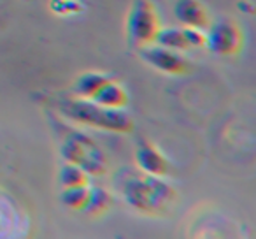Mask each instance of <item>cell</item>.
<instances>
[{"mask_svg":"<svg viewBox=\"0 0 256 239\" xmlns=\"http://www.w3.org/2000/svg\"><path fill=\"white\" fill-rule=\"evenodd\" d=\"M162 29V20L151 0H136L128 16V41L134 48L140 50L154 43Z\"/></svg>","mask_w":256,"mask_h":239,"instance_id":"obj_3","label":"cell"},{"mask_svg":"<svg viewBox=\"0 0 256 239\" xmlns=\"http://www.w3.org/2000/svg\"><path fill=\"white\" fill-rule=\"evenodd\" d=\"M136 158H137L139 167L142 169L146 174L162 178V176H167L168 171H170V165H168L167 158H165L156 148L151 146V144H148V143L142 144V146H139Z\"/></svg>","mask_w":256,"mask_h":239,"instance_id":"obj_8","label":"cell"},{"mask_svg":"<svg viewBox=\"0 0 256 239\" xmlns=\"http://www.w3.org/2000/svg\"><path fill=\"white\" fill-rule=\"evenodd\" d=\"M93 102L100 104V106H106V107H118V109H123L124 106L128 104V93L120 83L109 81L98 90V92L93 95Z\"/></svg>","mask_w":256,"mask_h":239,"instance_id":"obj_9","label":"cell"},{"mask_svg":"<svg viewBox=\"0 0 256 239\" xmlns=\"http://www.w3.org/2000/svg\"><path fill=\"white\" fill-rule=\"evenodd\" d=\"M110 206V195L102 188H90V195L86 200V206L82 207L86 214L90 216H100Z\"/></svg>","mask_w":256,"mask_h":239,"instance_id":"obj_11","label":"cell"},{"mask_svg":"<svg viewBox=\"0 0 256 239\" xmlns=\"http://www.w3.org/2000/svg\"><path fill=\"white\" fill-rule=\"evenodd\" d=\"M140 57L142 60H146L151 67L158 69L162 72H167V74H186L190 71V65L184 58L179 53H176L174 50H168L164 46H146L140 48Z\"/></svg>","mask_w":256,"mask_h":239,"instance_id":"obj_6","label":"cell"},{"mask_svg":"<svg viewBox=\"0 0 256 239\" xmlns=\"http://www.w3.org/2000/svg\"><path fill=\"white\" fill-rule=\"evenodd\" d=\"M88 195H90L88 185L67 186L62 192V202L74 211H82V207L86 206V200H88Z\"/></svg>","mask_w":256,"mask_h":239,"instance_id":"obj_12","label":"cell"},{"mask_svg":"<svg viewBox=\"0 0 256 239\" xmlns=\"http://www.w3.org/2000/svg\"><path fill=\"white\" fill-rule=\"evenodd\" d=\"M60 111L67 118L82 125L95 127L100 130L126 134L134 129L130 114L118 107H106L93 102L92 99H72L60 104Z\"/></svg>","mask_w":256,"mask_h":239,"instance_id":"obj_1","label":"cell"},{"mask_svg":"<svg viewBox=\"0 0 256 239\" xmlns=\"http://www.w3.org/2000/svg\"><path fill=\"white\" fill-rule=\"evenodd\" d=\"M109 79V76L100 74V72H88V74H82L81 78L76 83V92L78 95H81L82 99H93L96 92L106 85Z\"/></svg>","mask_w":256,"mask_h":239,"instance_id":"obj_10","label":"cell"},{"mask_svg":"<svg viewBox=\"0 0 256 239\" xmlns=\"http://www.w3.org/2000/svg\"><path fill=\"white\" fill-rule=\"evenodd\" d=\"M174 15L184 27L196 30H207L210 25L209 13L198 0H178L174 6Z\"/></svg>","mask_w":256,"mask_h":239,"instance_id":"obj_7","label":"cell"},{"mask_svg":"<svg viewBox=\"0 0 256 239\" xmlns=\"http://www.w3.org/2000/svg\"><path fill=\"white\" fill-rule=\"evenodd\" d=\"M154 43L158 46L168 48L174 51H184V50H196V48L206 46V34L204 30L196 29H160V32L156 34Z\"/></svg>","mask_w":256,"mask_h":239,"instance_id":"obj_5","label":"cell"},{"mask_svg":"<svg viewBox=\"0 0 256 239\" xmlns=\"http://www.w3.org/2000/svg\"><path fill=\"white\" fill-rule=\"evenodd\" d=\"M90 176L86 169H82L78 164H65L60 171V185L64 188L67 186H78V185H88Z\"/></svg>","mask_w":256,"mask_h":239,"instance_id":"obj_13","label":"cell"},{"mask_svg":"<svg viewBox=\"0 0 256 239\" xmlns=\"http://www.w3.org/2000/svg\"><path fill=\"white\" fill-rule=\"evenodd\" d=\"M206 46L220 57H234L244 46V34L235 22L220 20L207 27Z\"/></svg>","mask_w":256,"mask_h":239,"instance_id":"obj_4","label":"cell"},{"mask_svg":"<svg viewBox=\"0 0 256 239\" xmlns=\"http://www.w3.org/2000/svg\"><path fill=\"white\" fill-rule=\"evenodd\" d=\"M124 197L137 209L148 214H158L170 206L174 190L158 176L148 174L130 179L124 186Z\"/></svg>","mask_w":256,"mask_h":239,"instance_id":"obj_2","label":"cell"}]
</instances>
